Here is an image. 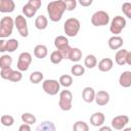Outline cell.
Returning a JSON list of instances; mask_svg holds the SVG:
<instances>
[{
  "label": "cell",
  "instance_id": "cell-1",
  "mask_svg": "<svg viewBox=\"0 0 131 131\" xmlns=\"http://www.w3.org/2000/svg\"><path fill=\"white\" fill-rule=\"evenodd\" d=\"M64 11H66V5L63 0H53L47 4V13L49 19L53 23L59 21Z\"/></svg>",
  "mask_w": 131,
  "mask_h": 131
},
{
  "label": "cell",
  "instance_id": "cell-2",
  "mask_svg": "<svg viewBox=\"0 0 131 131\" xmlns=\"http://www.w3.org/2000/svg\"><path fill=\"white\" fill-rule=\"evenodd\" d=\"M81 28L80 20L76 17L68 18L63 24V31L68 37H75L79 33Z\"/></svg>",
  "mask_w": 131,
  "mask_h": 131
},
{
  "label": "cell",
  "instance_id": "cell-3",
  "mask_svg": "<svg viewBox=\"0 0 131 131\" xmlns=\"http://www.w3.org/2000/svg\"><path fill=\"white\" fill-rule=\"evenodd\" d=\"M58 106L61 111L68 112L72 110L73 106V94L70 90H62L59 92Z\"/></svg>",
  "mask_w": 131,
  "mask_h": 131
},
{
  "label": "cell",
  "instance_id": "cell-4",
  "mask_svg": "<svg viewBox=\"0 0 131 131\" xmlns=\"http://www.w3.org/2000/svg\"><path fill=\"white\" fill-rule=\"evenodd\" d=\"M14 20L10 16H4L0 20V38L9 37L13 32Z\"/></svg>",
  "mask_w": 131,
  "mask_h": 131
},
{
  "label": "cell",
  "instance_id": "cell-5",
  "mask_svg": "<svg viewBox=\"0 0 131 131\" xmlns=\"http://www.w3.org/2000/svg\"><path fill=\"white\" fill-rule=\"evenodd\" d=\"M110 23V15L106 11L98 10L94 12L91 16V24L94 27H103L108 25Z\"/></svg>",
  "mask_w": 131,
  "mask_h": 131
},
{
  "label": "cell",
  "instance_id": "cell-6",
  "mask_svg": "<svg viewBox=\"0 0 131 131\" xmlns=\"http://www.w3.org/2000/svg\"><path fill=\"white\" fill-rule=\"evenodd\" d=\"M42 88L44 90L45 93H47L48 95H56L59 90H60V84L57 80L54 79H47L45 81H43L42 83Z\"/></svg>",
  "mask_w": 131,
  "mask_h": 131
},
{
  "label": "cell",
  "instance_id": "cell-7",
  "mask_svg": "<svg viewBox=\"0 0 131 131\" xmlns=\"http://www.w3.org/2000/svg\"><path fill=\"white\" fill-rule=\"evenodd\" d=\"M126 19L121 16V15H117L115 16L112 21H111V25H110V31L111 33H113L114 35H119L121 34V32L125 29L126 27Z\"/></svg>",
  "mask_w": 131,
  "mask_h": 131
},
{
  "label": "cell",
  "instance_id": "cell-8",
  "mask_svg": "<svg viewBox=\"0 0 131 131\" xmlns=\"http://www.w3.org/2000/svg\"><path fill=\"white\" fill-rule=\"evenodd\" d=\"M32 62V55L30 52H21L19 55H18V59H17V63H16V67H17V70L20 71V72H26L29 70L30 68V64Z\"/></svg>",
  "mask_w": 131,
  "mask_h": 131
},
{
  "label": "cell",
  "instance_id": "cell-9",
  "mask_svg": "<svg viewBox=\"0 0 131 131\" xmlns=\"http://www.w3.org/2000/svg\"><path fill=\"white\" fill-rule=\"evenodd\" d=\"M14 26L16 27L19 35L24 38L29 36V29H28V25H27V19L25 16L23 15H17L14 19Z\"/></svg>",
  "mask_w": 131,
  "mask_h": 131
},
{
  "label": "cell",
  "instance_id": "cell-10",
  "mask_svg": "<svg viewBox=\"0 0 131 131\" xmlns=\"http://www.w3.org/2000/svg\"><path fill=\"white\" fill-rule=\"evenodd\" d=\"M129 123V117L126 115H120L112 120V127L116 130H122Z\"/></svg>",
  "mask_w": 131,
  "mask_h": 131
},
{
  "label": "cell",
  "instance_id": "cell-11",
  "mask_svg": "<svg viewBox=\"0 0 131 131\" xmlns=\"http://www.w3.org/2000/svg\"><path fill=\"white\" fill-rule=\"evenodd\" d=\"M94 100L100 106L106 105L108 103V101H110V94L104 90H100L98 92H95Z\"/></svg>",
  "mask_w": 131,
  "mask_h": 131
},
{
  "label": "cell",
  "instance_id": "cell-12",
  "mask_svg": "<svg viewBox=\"0 0 131 131\" xmlns=\"http://www.w3.org/2000/svg\"><path fill=\"white\" fill-rule=\"evenodd\" d=\"M15 9V3L13 0H0V12L10 13Z\"/></svg>",
  "mask_w": 131,
  "mask_h": 131
},
{
  "label": "cell",
  "instance_id": "cell-13",
  "mask_svg": "<svg viewBox=\"0 0 131 131\" xmlns=\"http://www.w3.org/2000/svg\"><path fill=\"white\" fill-rule=\"evenodd\" d=\"M123 43H124L123 38L120 37L119 35H114V36H112V37L108 39V42H107L108 47H110L112 50H118V49H120V48L123 46Z\"/></svg>",
  "mask_w": 131,
  "mask_h": 131
},
{
  "label": "cell",
  "instance_id": "cell-14",
  "mask_svg": "<svg viewBox=\"0 0 131 131\" xmlns=\"http://www.w3.org/2000/svg\"><path fill=\"white\" fill-rule=\"evenodd\" d=\"M104 121H105V117L101 112H96L92 114L90 117V124L94 127H100L101 125H103Z\"/></svg>",
  "mask_w": 131,
  "mask_h": 131
},
{
  "label": "cell",
  "instance_id": "cell-15",
  "mask_svg": "<svg viewBox=\"0 0 131 131\" xmlns=\"http://www.w3.org/2000/svg\"><path fill=\"white\" fill-rule=\"evenodd\" d=\"M113 67H114V61L110 57H104L98 62V69L100 72H103V73L110 72L113 69Z\"/></svg>",
  "mask_w": 131,
  "mask_h": 131
},
{
  "label": "cell",
  "instance_id": "cell-16",
  "mask_svg": "<svg viewBox=\"0 0 131 131\" xmlns=\"http://www.w3.org/2000/svg\"><path fill=\"white\" fill-rule=\"evenodd\" d=\"M119 84L123 88H129L131 86V72L125 71L119 77Z\"/></svg>",
  "mask_w": 131,
  "mask_h": 131
},
{
  "label": "cell",
  "instance_id": "cell-17",
  "mask_svg": "<svg viewBox=\"0 0 131 131\" xmlns=\"http://www.w3.org/2000/svg\"><path fill=\"white\" fill-rule=\"evenodd\" d=\"M94 96H95V90L90 87V86H87L83 89L82 91V98L85 102L87 103H91L93 100H94Z\"/></svg>",
  "mask_w": 131,
  "mask_h": 131
},
{
  "label": "cell",
  "instance_id": "cell-18",
  "mask_svg": "<svg viewBox=\"0 0 131 131\" xmlns=\"http://www.w3.org/2000/svg\"><path fill=\"white\" fill-rule=\"evenodd\" d=\"M47 54H48V49H47V47L45 45L38 44V45L35 46V48H34V55L37 58L43 59V58H45L47 56Z\"/></svg>",
  "mask_w": 131,
  "mask_h": 131
},
{
  "label": "cell",
  "instance_id": "cell-19",
  "mask_svg": "<svg viewBox=\"0 0 131 131\" xmlns=\"http://www.w3.org/2000/svg\"><path fill=\"white\" fill-rule=\"evenodd\" d=\"M47 26H48V19H47V17L45 15L40 14V15H38L36 17V19H35V27L38 30H40V31L45 30L47 28Z\"/></svg>",
  "mask_w": 131,
  "mask_h": 131
},
{
  "label": "cell",
  "instance_id": "cell-20",
  "mask_svg": "<svg viewBox=\"0 0 131 131\" xmlns=\"http://www.w3.org/2000/svg\"><path fill=\"white\" fill-rule=\"evenodd\" d=\"M127 53H128V50H126V49H119L116 52L115 60H116V62L119 66L126 64V56H127Z\"/></svg>",
  "mask_w": 131,
  "mask_h": 131
},
{
  "label": "cell",
  "instance_id": "cell-21",
  "mask_svg": "<svg viewBox=\"0 0 131 131\" xmlns=\"http://www.w3.org/2000/svg\"><path fill=\"white\" fill-rule=\"evenodd\" d=\"M68 45H70L69 44V39L66 36L60 35V36H57L54 39V46L57 50H60V49H62L63 47L68 46Z\"/></svg>",
  "mask_w": 131,
  "mask_h": 131
},
{
  "label": "cell",
  "instance_id": "cell-22",
  "mask_svg": "<svg viewBox=\"0 0 131 131\" xmlns=\"http://www.w3.org/2000/svg\"><path fill=\"white\" fill-rule=\"evenodd\" d=\"M81 58H82V51H81L79 48H77V47H74V48L72 47L68 59H70L71 61L77 62V61H79Z\"/></svg>",
  "mask_w": 131,
  "mask_h": 131
},
{
  "label": "cell",
  "instance_id": "cell-23",
  "mask_svg": "<svg viewBox=\"0 0 131 131\" xmlns=\"http://www.w3.org/2000/svg\"><path fill=\"white\" fill-rule=\"evenodd\" d=\"M84 66L88 69H93L97 66V59L95 57V55L93 54H88L85 59H84Z\"/></svg>",
  "mask_w": 131,
  "mask_h": 131
},
{
  "label": "cell",
  "instance_id": "cell-24",
  "mask_svg": "<svg viewBox=\"0 0 131 131\" xmlns=\"http://www.w3.org/2000/svg\"><path fill=\"white\" fill-rule=\"evenodd\" d=\"M18 48V41L14 38L6 40V52H14Z\"/></svg>",
  "mask_w": 131,
  "mask_h": 131
},
{
  "label": "cell",
  "instance_id": "cell-25",
  "mask_svg": "<svg viewBox=\"0 0 131 131\" xmlns=\"http://www.w3.org/2000/svg\"><path fill=\"white\" fill-rule=\"evenodd\" d=\"M43 77H44V76H43V73H42V72L35 71V72H33V73L30 75L29 79H30V82L33 83V84H39L40 82L43 81Z\"/></svg>",
  "mask_w": 131,
  "mask_h": 131
},
{
  "label": "cell",
  "instance_id": "cell-26",
  "mask_svg": "<svg viewBox=\"0 0 131 131\" xmlns=\"http://www.w3.org/2000/svg\"><path fill=\"white\" fill-rule=\"evenodd\" d=\"M71 73L75 77H81V76H83L85 74V68L82 64H79V63L74 64L71 68Z\"/></svg>",
  "mask_w": 131,
  "mask_h": 131
},
{
  "label": "cell",
  "instance_id": "cell-27",
  "mask_svg": "<svg viewBox=\"0 0 131 131\" xmlns=\"http://www.w3.org/2000/svg\"><path fill=\"white\" fill-rule=\"evenodd\" d=\"M58 82H59L60 86H63L64 88H68V87L72 86V84H73V78L70 75H61L59 77Z\"/></svg>",
  "mask_w": 131,
  "mask_h": 131
},
{
  "label": "cell",
  "instance_id": "cell-28",
  "mask_svg": "<svg viewBox=\"0 0 131 131\" xmlns=\"http://www.w3.org/2000/svg\"><path fill=\"white\" fill-rule=\"evenodd\" d=\"M49 57H50V61H51L53 64H58V63H60L61 60L63 59L61 53H60L59 50H57V49L54 50V51H52Z\"/></svg>",
  "mask_w": 131,
  "mask_h": 131
},
{
  "label": "cell",
  "instance_id": "cell-29",
  "mask_svg": "<svg viewBox=\"0 0 131 131\" xmlns=\"http://www.w3.org/2000/svg\"><path fill=\"white\" fill-rule=\"evenodd\" d=\"M11 63H12V57L9 54H3L2 56H0V69L11 67Z\"/></svg>",
  "mask_w": 131,
  "mask_h": 131
},
{
  "label": "cell",
  "instance_id": "cell-30",
  "mask_svg": "<svg viewBox=\"0 0 131 131\" xmlns=\"http://www.w3.org/2000/svg\"><path fill=\"white\" fill-rule=\"evenodd\" d=\"M20 118H21V121H23L24 123L29 124V125H33V124H35L36 121H37L36 117H35L33 114H31V113H24Z\"/></svg>",
  "mask_w": 131,
  "mask_h": 131
},
{
  "label": "cell",
  "instance_id": "cell-31",
  "mask_svg": "<svg viewBox=\"0 0 131 131\" xmlns=\"http://www.w3.org/2000/svg\"><path fill=\"white\" fill-rule=\"evenodd\" d=\"M37 130H41V131H54L55 130V126L52 122L49 121H45L43 123H41L38 127Z\"/></svg>",
  "mask_w": 131,
  "mask_h": 131
},
{
  "label": "cell",
  "instance_id": "cell-32",
  "mask_svg": "<svg viewBox=\"0 0 131 131\" xmlns=\"http://www.w3.org/2000/svg\"><path fill=\"white\" fill-rule=\"evenodd\" d=\"M36 12H37V10L35 9V8H33L30 4H26V5H24L23 6V13L25 14V16H27V17H33L35 14H36Z\"/></svg>",
  "mask_w": 131,
  "mask_h": 131
},
{
  "label": "cell",
  "instance_id": "cell-33",
  "mask_svg": "<svg viewBox=\"0 0 131 131\" xmlns=\"http://www.w3.org/2000/svg\"><path fill=\"white\" fill-rule=\"evenodd\" d=\"M0 122H1V124H2L3 126H5V127H10V126H12L13 123H14V118H13L12 116H10V115H3V116L1 117V119H0Z\"/></svg>",
  "mask_w": 131,
  "mask_h": 131
},
{
  "label": "cell",
  "instance_id": "cell-34",
  "mask_svg": "<svg viewBox=\"0 0 131 131\" xmlns=\"http://www.w3.org/2000/svg\"><path fill=\"white\" fill-rule=\"evenodd\" d=\"M73 130H75V131H88L89 126L84 121H77L73 126Z\"/></svg>",
  "mask_w": 131,
  "mask_h": 131
},
{
  "label": "cell",
  "instance_id": "cell-35",
  "mask_svg": "<svg viewBox=\"0 0 131 131\" xmlns=\"http://www.w3.org/2000/svg\"><path fill=\"white\" fill-rule=\"evenodd\" d=\"M12 72H13V70L11 69V67L3 68V69H1V71H0V76H1L2 79H4V80H8L9 77L11 76Z\"/></svg>",
  "mask_w": 131,
  "mask_h": 131
},
{
  "label": "cell",
  "instance_id": "cell-36",
  "mask_svg": "<svg viewBox=\"0 0 131 131\" xmlns=\"http://www.w3.org/2000/svg\"><path fill=\"white\" fill-rule=\"evenodd\" d=\"M23 79V74H21V72L20 71H14L13 70V72H12V74H11V76L9 77V81H11V82H19L20 80Z\"/></svg>",
  "mask_w": 131,
  "mask_h": 131
},
{
  "label": "cell",
  "instance_id": "cell-37",
  "mask_svg": "<svg viewBox=\"0 0 131 131\" xmlns=\"http://www.w3.org/2000/svg\"><path fill=\"white\" fill-rule=\"evenodd\" d=\"M64 5H66V10L68 11H73L77 7V0H63Z\"/></svg>",
  "mask_w": 131,
  "mask_h": 131
},
{
  "label": "cell",
  "instance_id": "cell-38",
  "mask_svg": "<svg viewBox=\"0 0 131 131\" xmlns=\"http://www.w3.org/2000/svg\"><path fill=\"white\" fill-rule=\"evenodd\" d=\"M122 11H123V13L128 18H131V3L130 2L123 3V5H122Z\"/></svg>",
  "mask_w": 131,
  "mask_h": 131
},
{
  "label": "cell",
  "instance_id": "cell-39",
  "mask_svg": "<svg viewBox=\"0 0 131 131\" xmlns=\"http://www.w3.org/2000/svg\"><path fill=\"white\" fill-rule=\"evenodd\" d=\"M71 49H72V47H71L70 45H68V46H66V47H63L62 49H60V50H59V52L61 53V55H62L63 59H64V58H66V59H68V58H69V54H70Z\"/></svg>",
  "mask_w": 131,
  "mask_h": 131
},
{
  "label": "cell",
  "instance_id": "cell-40",
  "mask_svg": "<svg viewBox=\"0 0 131 131\" xmlns=\"http://www.w3.org/2000/svg\"><path fill=\"white\" fill-rule=\"evenodd\" d=\"M28 4H30L33 8H35L36 10H38L41 5H42V1L41 0H29L28 1Z\"/></svg>",
  "mask_w": 131,
  "mask_h": 131
},
{
  "label": "cell",
  "instance_id": "cell-41",
  "mask_svg": "<svg viewBox=\"0 0 131 131\" xmlns=\"http://www.w3.org/2000/svg\"><path fill=\"white\" fill-rule=\"evenodd\" d=\"M80 5L83 7H88L93 3V0H78Z\"/></svg>",
  "mask_w": 131,
  "mask_h": 131
},
{
  "label": "cell",
  "instance_id": "cell-42",
  "mask_svg": "<svg viewBox=\"0 0 131 131\" xmlns=\"http://www.w3.org/2000/svg\"><path fill=\"white\" fill-rule=\"evenodd\" d=\"M0 52H6V40L4 38L0 39Z\"/></svg>",
  "mask_w": 131,
  "mask_h": 131
},
{
  "label": "cell",
  "instance_id": "cell-43",
  "mask_svg": "<svg viewBox=\"0 0 131 131\" xmlns=\"http://www.w3.org/2000/svg\"><path fill=\"white\" fill-rule=\"evenodd\" d=\"M18 130H19V131H31V126H30L29 124L24 123L23 125H20V126L18 127Z\"/></svg>",
  "mask_w": 131,
  "mask_h": 131
},
{
  "label": "cell",
  "instance_id": "cell-44",
  "mask_svg": "<svg viewBox=\"0 0 131 131\" xmlns=\"http://www.w3.org/2000/svg\"><path fill=\"white\" fill-rule=\"evenodd\" d=\"M126 64L131 66V52L130 51H128L127 56H126Z\"/></svg>",
  "mask_w": 131,
  "mask_h": 131
},
{
  "label": "cell",
  "instance_id": "cell-45",
  "mask_svg": "<svg viewBox=\"0 0 131 131\" xmlns=\"http://www.w3.org/2000/svg\"><path fill=\"white\" fill-rule=\"evenodd\" d=\"M112 130V128L111 127H107V126H100V128H99V131H111Z\"/></svg>",
  "mask_w": 131,
  "mask_h": 131
}]
</instances>
